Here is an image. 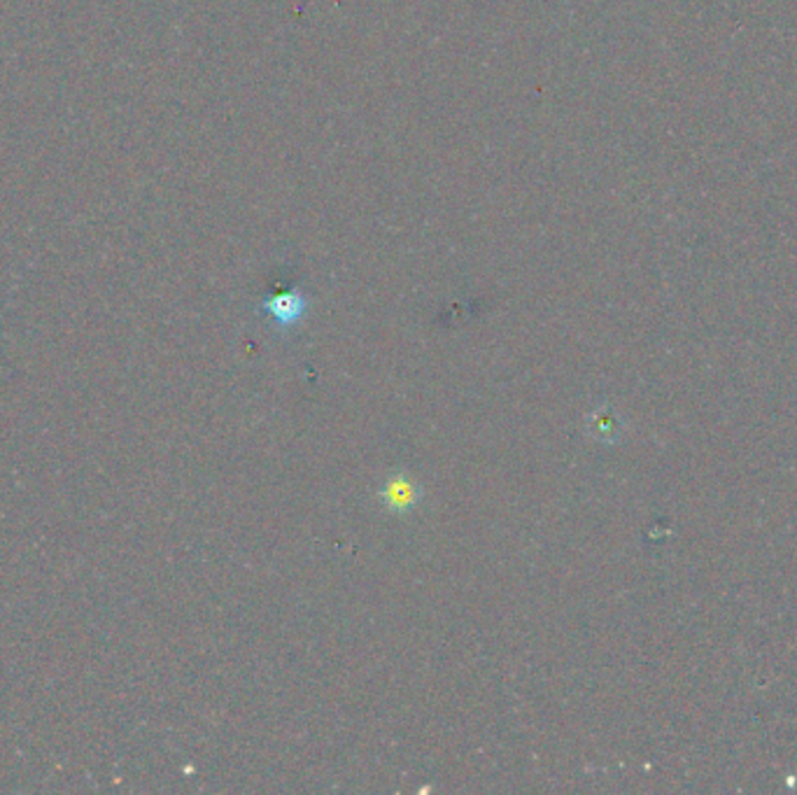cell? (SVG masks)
<instances>
[{
	"label": "cell",
	"mask_w": 797,
	"mask_h": 795,
	"mask_svg": "<svg viewBox=\"0 0 797 795\" xmlns=\"http://www.w3.org/2000/svg\"><path fill=\"white\" fill-rule=\"evenodd\" d=\"M385 499L395 501V509H404L406 504H414V501H416L414 493H410V488L404 484V480H399V484L395 480V484H392L390 490H388V497H385Z\"/></svg>",
	"instance_id": "obj_2"
},
{
	"label": "cell",
	"mask_w": 797,
	"mask_h": 795,
	"mask_svg": "<svg viewBox=\"0 0 797 795\" xmlns=\"http://www.w3.org/2000/svg\"><path fill=\"white\" fill-rule=\"evenodd\" d=\"M266 310H269L282 327H289L301 320L306 310V299L299 292H282L266 301Z\"/></svg>",
	"instance_id": "obj_1"
}]
</instances>
